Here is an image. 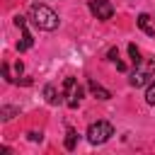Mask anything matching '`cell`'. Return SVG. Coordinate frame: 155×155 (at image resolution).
Returning <instances> with one entry per match:
<instances>
[{
  "mask_svg": "<svg viewBox=\"0 0 155 155\" xmlns=\"http://www.w3.org/2000/svg\"><path fill=\"white\" fill-rule=\"evenodd\" d=\"M116 58H119V51H116V48H109V61L116 63Z\"/></svg>",
  "mask_w": 155,
  "mask_h": 155,
  "instance_id": "2e32d148",
  "label": "cell"
},
{
  "mask_svg": "<svg viewBox=\"0 0 155 155\" xmlns=\"http://www.w3.org/2000/svg\"><path fill=\"white\" fill-rule=\"evenodd\" d=\"M22 70H24V65H22V61H17V63H15V73L22 75Z\"/></svg>",
  "mask_w": 155,
  "mask_h": 155,
  "instance_id": "e0dca14e",
  "label": "cell"
},
{
  "mask_svg": "<svg viewBox=\"0 0 155 155\" xmlns=\"http://www.w3.org/2000/svg\"><path fill=\"white\" fill-rule=\"evenodd\" d=\"M19 114V109L17 107H10V104H5V107H0V116H2V121H10L12 116H17Z\"/></svg>",
  "mask_w": 155,
  "mask_h": 155,
  "instance_id": "30bf717a",
  "label": "cell"
},
{
  "mask_svg": "<svg viewBox=\"0 0 155 155\" xmlns=\"http://www.w3.org/2000/svg\"><path fill=\"white\" fill-rule=\"evenodd\" d=\"M138 27H140L148 36H155V27L150 24V17H148L145 12H143V15H138Z\"/></svg>",
  "mask_w": 155,
  "mask_h": 155,
  "instance_id": "ba28073f",
  "label": "cell"
},
{
  "mask_svg": "<svg viewBox=\"0 0 155 155\" xmlns=\"http://www.w3.org/2000/svg\"><path fill=\"white\" fill-rule=\"evenodd\" d=\"M44 97H46V102H48V104H58V102H61L58 90H56L53 85H46V87H44Z\"/></svg>",
  "mask_w": 155,
  "mask_h": 155,
  "instance_id": "9c48e42d",
  "label": "cell"
},
{
  "mask_svg": "<svg viewBox=\"0 0 155 155\" xmlns=\"http://www.w3.org/2000/svg\"><path fill=\"white\" fill-rule=\"evenodd\" d=\"M29 19H31L34 27H39V29H44V31H53V29L58 27V15H56L51 7L39 5V2H34V5L29 7Z\"/></svg>",
  "mask_w": 155,
  "mask_h": 155,
  "instance_id": "6da1fadb",
  "label": "cell"
},
{
  "mask_svg": "<svg viewBox=\"0 0 155 155\" xmlns=\"http://www.w3.org/2000/svg\"><path fill=\"white\" fill-rule=\"evenodd\" d=\"M2 78H5V80H7V82H12V80H15V78H12V75H10V68H7V63H5V65H2Z\"/></svg>",
  "mask_w": 155,
  "mask_h": 155,
  "instance_id": "5bb4252c",
  "label": "cell"
},
{
  "mask_svg": "<svg viewBox=\"0 0 155 155\" xmlns=\"http://www.w3.org/2000/svg\"><path fill=\"white\" fill-rule=\"evenodd\" d=\"M153 78H155V58L148 56V58H140L138 65H133V73H131L128 82H131V87H143Z\"/></svg>",
  "mask_w": 155,
  "mask_h": 155,
  "instance_id": "7a4b0ae2",
  "label": "cell"
},
{
  "mask_svg": "<svg viewBox=\"0 0 155 155\" xmlns=\"http://www.w3.org/2000/svg\"><path fill=\"white\" fill-rule=\"evenodd\" d=\"M63 90H65V104L70 107V109H75L78 104H80V99H82V87L75 82V78H65L63 80Z\"/></svg>",
  "mask_w": 155,
  "mask_h": 155,
  "instance_id": "277c9868",
  "label": "cell"
},
{
  "mask_svg": "<svg viewBox=\"0 0 155 155\" xmlns=\"http://www.w3.org/2000/svg\"><path fill=\"white\" fill-rule=\"evenodd\" d=\"M90 12H92L97 19H111L114 7H111L109 0H90Z\"/></svg>",
  "mask_w": 155,
  "mask_h": 155,
  "instance_id": "5b68a950",
  "label": "cell"
},
{
  "mask_svg": "<svg viewBox=\"0 0 155 155\" xmlns=\"http://www.w3.org/2000/svg\"><path fill=\"white\" fill-rule=\"evenodd\" d=\"M145 102H148V104H155V78L148 82V90H145Z\"/></svg>",
  "mask_w": 155,
  "mask_h": 155,
  "instance_id": "7c38bea8",
  "label": "cell"
},
{
  "mask_svg": "<svg viewBox=\"0 0 155 155\" xmlns=\"http://www.w3.org/2000/svg\"><path fill=\"white\" fill-rule=\"evenodd\" d=\"M87 87H90V92H92L97 99H109V97H111V92H109V90H104V87H102L99 82H94V80H90V82H87Z\"/></svg>",
  "mask_w": 155,
  "mask_h": 155,
  "instance_id": "52a82bcc",
  "label": "cell"
},
{
  "mask_svg": "<svg viewBox=\"0 0 155 155\" xmlns=\"http://www.w3.org/2000/svg\"><path fill=\"white\" fill-rule=\"evenodd\" d=\"M75 143H78V131L68 128V133H65V150H75Z\"/></svg>",
  "mask_w": 155,
  "mask_h": 155,
  "instance_id": "8fae6325",
  "label": "cell"
},
{
  "mask_svg": "<svg viewBox=\"0 0 155 155\" xmlns=\"http://www.w3.org/2000/svg\"><path fill=\"white\" fill-rule=\"evenodd\" d=\"M27 136H29V140H34V143H36V140H41V133H39V131H29Z\"/></svg>",
  "mask_w": 155,
  "mask_h": 155,
  "instance_id": "9a60e30c",
  "label": "cell"
},
{
  "mask_svg": "<svg viewBox=\"0 0 155 155\" xmlns=\"http://www.w3.org/2000/svg\"><path fill=\"white\" fill-rule=\"evenodd\" d=\"M128 56H131L133 65H138V63H140V51H138V46H136V44H128Z\"/></svg>",
  "mask_w": 155,
  "mask_h": 155,
  "instance_id": "4fadbf2b",
  "label": "cell"
},
{
  "mask_svg": "<svg viewBox=\"0 0 155 155\" xmlns=\"http://www.w3.org/2000/svg\"><path fill=\"white\" fill-rule=\"evenodd\" d=\"M19 31H22V39H19V44H17V51L22 53V51H27V48H31V44H34V39H31V34L27 31V24H24V27H19Z\"/></svg>",
  "mask_w": 155,
  "mask_h": 155,
  "instance_id": "8992f818",
  "label": "cell"
},
{
  "mask_svg": "<svg viewBox=\"0 0 155 155\" xmlns=\"http://www.w3.org/2000/svg\"><path fill=\"white\" fill-rule=\"evenodd\" d=\"M111 136H114V126L109 121H97V124H90V128H87V140L92 145H102Z\"/></svg>",
  "mask_w": 155,
  "mask_h": 155,
  "instance_id": "3957f363",
  "label": "cell"
}]
</instances>
